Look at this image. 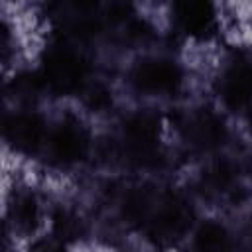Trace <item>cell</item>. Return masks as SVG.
Instances as JSON below:
<instances>
[{"label": "cell", "instance_id": "3957f363", "mask_svg": "<svg viewBox=\"0 0 252 252\" xmlns=\"http://www.w3.org/2000/svg\"><path fill=\"white\" fill-rule=\"evenodd\" d=\"M130 77L136 91L152 96L173 94L183 83L181 67L167 57H144L134 65Z\"/></svg>", "mask_w": 252, "mask_h": 252}, {"label": "cell", "instance_id": "30bf717a", "mask_svg": "<svg viewBox=\"0 0 252 252\" xmlns=\"http://www.w3.org/2000/svg\"><path fill=\"white\" fill-rule=\"evenodd\" d=\"M26 252H71V244L53 234L51 230L45 234H35L28 242Z\"/></svg>", "mask_w": 252, "mask_h": 252}, {"label": "cell", "instance_id": "7a4b0ae2", "mask_svg": "<svg viewBox=\"0 0 252 252\" xmlns=\"http://www.w3.org/2000/svg\"><path fill=\"white\" fill-rule=\"evenodd\" d=\"M159 138H161V120L150 110H138L126 118L122 128L124 150L130 159L140 165L152 163L159 156Z\"/></svg>", "mask_w": 252, "mask_h": 252}, {"label": "cell", "instance_id": "6da1fadb", "mask_svg": "<svg viewBox=\"0 0 252 252\" xmlns=\"http://www.w3.org/2000/svg\"><path fill=\"white\" fill-rule=\"evenodd\" d=\"M87 65L77 49L65 43H57L45 49L39 77L47 91L57 94H71L83 89Z\"/></svg>", "mask_w": 252, "mask_h": 252}, {"label": "cell", "instance_id": "9c48e42d", "mask_svg": "<svg viewBox=\"0 0 252 252\" xmlns=\"http://www.w3.org/2000/svg\"><path fill=\"white\" fill-rule=\"evenodd\" d=\"M49 230L53 234H57L59 238H63L67 244H73L83 236L85 224L73 209L55 207L49 215Z\"/></svg>", "mask_w": 252, "mask_h": 252}, {"label": "cell", "instance_id": "5b68a950", "mask_svg": "<svg viewBox=\"0 0 252 252\" xmlns=\"http://www.w3.org/2000/svg\"><path fill=\"white\" fill-rule=\"evenodd\" d=\"M171 22L177 33L193 41H207L217 33V6L205 0H181L171 4Z\"/></svg>", "mask_w": 252, "mask_h": 252}, {"label": "cell", "instance_id": "277c9868", "mask_svg": "<svg viewBox=\"0 0 252 252\" xmlns=\"http://www.w3.org/2000/svg\"><path fill=\"white\" fill-rule=\"evenodd\" d=\"M47 132L43 116L32 108H18L4 118V140L14 154H35L45 146Z\"/></svg>", "mask_w": 252, "mask_h": 252}, {"label": "cell", "instance_id": "8992f818", "mask_svg": "<svg viewBox=\"0 0 252 252\" xmlns=\"http://www.w3.org/2000/svg\"><path fill=\"white\" fill-rule=\"evenodd\" d=\"M51 163L65 167L81 161L89 152V136L77 120H63L47 132L45 146Z\"/></svg>", "mask_w": 252, "mask_h": 252}, {"label": "cell", "instance_id": "8fae6325", "mask_svg": "<svg viewBox=\"0 0 252 252\" xmlns=\"http://www.w3.org/2000/svg\"><path fill=\"white\" fill-rule=\"evenodd\" d=\"M232 252H236V250H232Z\"/></svg>", "mask_w": 252, "mask_h": 252}, {"label": "cell", "instance_id": "52a82bcc", "mask_svg": "<svg viewBox=\"0 0 252 252\" xmlns=\"http://www.w3.org/2000/svg\"><path fill=\"white\" fill-rule=\"evenodd\" d=\"M39 222L41 207L37 195L28 189L14 191L6 205V230H12L14 236H35Z\"/></svg>", "mask_w": 252, "mask_h": 252}, {"label": "cell", "instance_id": "ba28073f", "mask_svg": "<svg viewBox=\"0 0 252 252\" xmlns=\"http://www.w3.org/2000/svg\"><path fill=\"white\" fill-rule=\"evenodd\" d=\"M228 228L219 220H203L191 236L189 252H232Z\"/></svg>", "mask_w": 252, "mask_h": 252}]
</instances>
